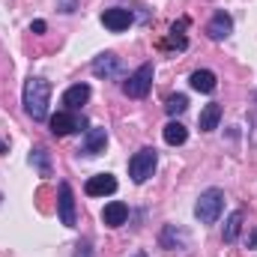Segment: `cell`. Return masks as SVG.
<instances>
[{"instance_id": "1", "label": "cell", "mask_w": 257, "mask_h": 257, "mask_svg": "<svg viewBox=\"0 0 257 257\" xmlns=\"http://www.w3.org/2000/svg\"><path fill=\"white\" fill-rule=\"evenodd\" d=\"M48 102H51V84L45 78H27L24 84V111L30 120L42 123L48 120Z\"/></svg>"}, {"instance_id": "2", "label": "cell", "mask_w": 257, "mask_h": 257, "mask_svg": "<svg viewBox=\"0 0 257 257\" xmlns=\"http://www.w3.org/2000/svg\"><path fill=\"white\" fill-rule=\"evenodd\" d=\"M221 209H224V192L221 189H206V192H200L197 203H194V218L200 224H215Z\"/></svg>"}, {"instance_id": "3", "label": "cell", "mask_w": 257, "mask_h": 257, "mask_svg": "<svg viewBox=\"0 0 257 257\" xmlns=\"http://www.w3.org/2000/svg\"><path fill=\"white\" fill-rule=\"evenodd\" d=\"M156 165H159L156 150H153V147H144V150H138V153L128 159V177H132L135 183H147V180L153 177Z\"/></svg>"}, {"instance_id": "4", "label": "cell", "mask_w": 257, "mask_h": 257, "mask_svg": "<svg viewBox=\"0 0 257 257\" xmlns=\"http://www.w3.org/2000/svg\"><path fill=\"white\" fill-rule=\"evenodd\" d=\"M150 87H153V63H144L128 75V81L123 84V93L128 99H144L150 93Z\"/></svg>"}, {"instance_id": "5", "label": "cell", "mask_w": 257, "mask_h": 257, "mask_svg": "<svg viewBox=\"0 0 257 257\" xmlns=\"http://www.w3.org/2000/svg\"><path fill=\"white\" fill-rule=\"evenodd\" d=\"M84 192L90 194V197H108V194L117 192V177L114 174H96V177L87 180Z\"/></svg>"}, {"instance_id": "6", "label": "cell", "mask_w": 257, "mask_h": 257, "mask_svg": "<svg viewBox=\"0 0 257 257\" xmlns=\"http://www.w3.org/2000/svg\"><path fill=\"white\" fill-rule=\"evenodd\" d=\"M57 212H60V224L75 227V194L69 183H60V200H57Z\"/></svg>"}, {"instance_id": "7", "label": "cell", "mask_w": 257, "mask_h": 257, "mask_svg": "<svg viewBox=\"0 0 257 257\" xmlns=\"http://www.w3.org/2000/svg\"><path fill=\"white\" fill-rule=\"evenodd\" d=\"M102 24L111 33H123V30H128V24H132V12L123 9V6H111V9L102 12Z\"/></svg>"}, {"instance_id": "8", "label": "cell", "mask_w": 257, "mask_h": 257, "mask_svg": "<svg viewBox=\"0 0 257 257\" xmlns=\"http://www.w3.org/2000/svg\"><path fill=\"white\" fill-rule=\"evenodd\" d=\"M105 147H108V132H105L102 126L87 128V135H84V144H81L84 156H102V153H105Z\"/></svg>"}, {"instance_id": "9", "label": "cell", "mask_w": 257, "mask_h": 257, "mask_svg": "<svg viewBox=\"0 0 257 257\" xmlns=\"http://www.w3.org/2000/svg\"><path fill=\"white\" fill-rule=\"evenodd\" d=\"M93 75L96 78H117L120 75V57L114 54V51H105V54H99L96 60H93Z\"/></svg>"}, {"instance_id": "10", "label": "cell", "mask_w": 257, "mask_h": 257, "mask_svg": "<svg viewBox=\"0 0 257 257\" xmlns=\"http://www.w3.org/2000/svg\"><path fill=\"white\" fill-rule=\"evenodd\" d=\"M206 33H209V39H227L230 33H233V18L221 9V12H215L212 18H209V24H206Z\"/></svg>"}, {"instance_id": "11", "label": "cell", "mask_w": 257, "mask_h": 257, "mask_svg": "<svg viewBox=\"0 0 257 257\" xmlns=\"http://www.w3.org/2000/svg\"><path fill=\"white\" fill-rule=\"evenodd\" d=\"M48 126H51V132H54L57 138H66V135H72V132L81 128V120H78L72 111H57V114L48 120Z\"/></svg>"}, {"instance_id": "12", "label": "cell", "mask_w": 257, "mask_h": 257, "mask_svg": "<svg viewBox=\"0 0 257 257\" xmlns=\"http://www.w3.org/2000/svg\"><path fill=\"white\" fill-rule=\"evenodd\" d=\"M128 218V206L123 200H111V203H105V209H102V221L108 224V227H120V224H126Z\"/></svg>"}, {"instance_id": "13", "label": "cell", "mask_w": 257, "mask_h": 257, "mask_svg": "<svg viewBox=\"0 0 257 257\" xmlns=\"http://www.w3.org/2000/svg\"><path fill=\"white\" fill-rule=\"evenodd\" d=\"M87 99H90V87L87 84H75V87H69L63 93L66 111H78L81 105H87Z\"/></svg>"}, {"instance_id": "14", "label": "cell", "mask_w": 257, "mask_h": 257, "mask_svg": "<svg viewBox=\"0 0 257 257\" xmlns=\"http://www.w3.org/2000/svg\"><path fill=\"white\" fill-rule=\"evenodd\" d=\"M189 84H192V90H197V93H212V90L218 87L215 72H209V69H197V72H192Z\"/></svg>"}, {"instance_id": "15", "label": "cell", "mask_w": 257, "mask_h": 257, "mask_svg": "<svg viewBox=\"0 0 257 257\" xmlns=\"http://www.w3.org/2000/svg\"><path fill=\"white\" fill-rule=\"evenodd\" d=\"M218 120H221V105H206L203 111H200V117H197V126L200 132H212V128H218Z\"/></svg>"}, {"instance_id": "16", "label": "cell", "mask_w": 257, "mask_h": 257, "mask_svg": "<svg viewBox=\"0 0 257 257\" xmlns=\"http://www.w3.org/2000/svg\"><path fill=\"white\" fill-rule=\"evenodd\" d=\"M242 209H233L224 221V242H236L239 239V230H242Z\"/></svg>"}, {"instance_id": "17", "label": "cell", "mask_w": 257, "mask_h": 257, "mask_svg": "<svg viewBox=\"0 0 257 257\" xmlns=\"http://www.w3.org/2000/svg\"><path fill=\"white\" fill-rule=\"evenodd\" d=\"M186 141H189V128L183 126V123L171 120V123L165 126V144H171V147H180V144H186Z\"/></svg>"}, {"instance_id": "18", "label": "cell", "mask_w": 257, "mask_h": 257, "mask_svg": "<svg viewBox=\"0 0 257 257\" xmlns=\"http://www.w3.org/2000/svg\"><path fill=\"white\" fill-rule=\"evenodd\" d=\"M177 239L186 245V242H189V233L180 230V227H174V224H168L165 233H162V245H165V248H177Z\"/></svg>"}, {"instance_id": "19", "label": "cell", "mask_w": 257, "mask_h": 257, "mask_svg": "<svg viewBox=\"0 0 257 257\" xmlns=\"http://www.w3.org/2000/svg\"><path fill=\"white\" fill-rule=\"evenodd\" d=\"M30 165H36L42 177H51V162H48V153H45L42 147H36V150H30Z\"/></svg>"}, {"instance_id": "20", "label": "cell", "mask_w": 257, "mask_h": 257, "mask_svg": "<svg viewBox=\"0 0 257 257\" xmlns=\"http://www.w3.org/2000/svg\"><path fill=\"white\" fill-rule=\"evenodd\" d=\"M186 108H189V99H186L183 93H177V96H171V99L165 102V111H168L171 117H177V114H183Z\"/></svg>"}, {"instance_id": "21", "label": "cell", "mask_w": 257, "mask_h": 257, "mask_svg": "<svg viewBox=\"0 0 257 257\" xmlns=\"http://www.w3.org/2000/svg\"><path fill=\"white\" fill-rule=\"evenodd\" d=\"M57 9L66 12V15H72V12L78 9V0H57Z\"/></svg>"}, {"instance_id": "22", "label": "cell", "mask_w": 257, "mask_h": 257, "mask_svg": "<svg viewBox=\"0 0 257 257\" xmlns=\"http://www.w3.org/2000/svg\"><path fill=\"white\" fill-rule=\"evenodd\" d=\"M75 257H93V248H90V242H87V239L75 245Z\"/></svg>"}, {"instance_id": "23", "label": "cell", "mask_w": 257, "mask_h": 257, "mask_svg": "<svg viewBox=\"0 0 257 257\" xmlns=\"http://www.w3.org/2000/svg\"><path fill=\"white\" fill-rule=\"evenodd\" d=\"M30 30H33V33H45V21H33Z\"/></svg>"}, {"instance_id": "24", "label": "cell", "mask_w": 257, "mask_h": 257, "mask_svg": "<svg viewBox=\"0 0 257 257\" xmlns=\"http://www.w3.org/2000/svg\"><path fill=\"white\" fill-rule=\"evenodd\" d=\"M248 248H257V227L251 230V236H248Z\"/></svg>"}, {"instance_id": "25", "label": "cell", "mask_w": 257, "mask_h": 257, "mask_svg": "<svg viewBox=\"0 0 257 257\" xmlns=\"http://www.w3.org/2000/svg\"><path fill=\"white\" fill-rule=\"evenodd\" d=\"M3 150H6V144H3V141H0V153H3Z\"/></svg>"}]
</instances>
